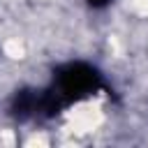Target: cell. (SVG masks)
I'll list each match as a JSON object with an SVG mask.
<instances>
[{
  "instance_id": "cell-1",
  "label": "cell",
  "mask_w": 148,
  "mask_h": 148,
  "mask_svg": "<svg viewBox=\"0 0 148 148\" xmlns=\"http://www.w3.org/2000/svg\"><path fill=\"white\" fill-rule=\"evenodd\" d=\"M99 88V74L86 62H72L58 72V95L65 99H81Z\"/></svg>"
},
{
  "instance_id": "cell-2",
  "label": "cell",
  "mask_w": 148,
  "mask_h": 148,
  "mask_svg": "<svg viewBox=\"0 0 148 148\" xmlns=\"http://www.w3.org/2000/svg\"><path fill=\"white\" fill-rule=\"evenodd\" d=\"M42 109V92L35 90H21L14 97V113L18 118H28L32 113H39Z\"/></svg>"
},
{
  "instance_id": "cell-3",
  "label": "cell",
  "mask_w": 148,
  "mask_h": 148,
  "mask_svg": "<svg viewBox=\"0 0 148 148\" xmlns=\"http://www.w3.org/2000/svg\"><path fill=\"white\" fill-rule=\"evenodd\" d=\"M109 2H111V0H88L90 7H106Z\"/></svg>"
}]
</instances>
